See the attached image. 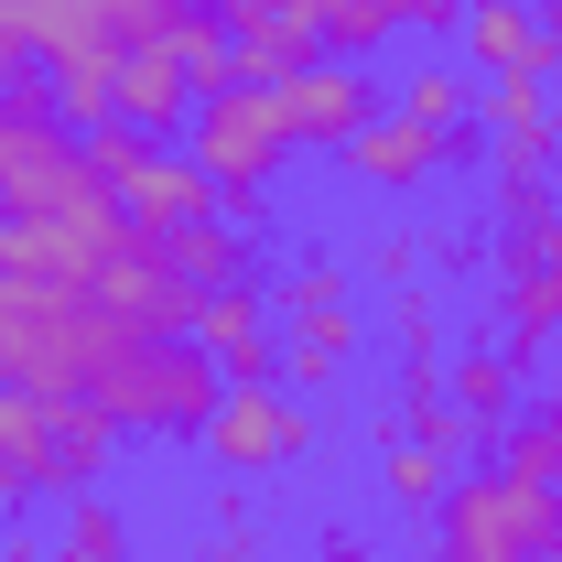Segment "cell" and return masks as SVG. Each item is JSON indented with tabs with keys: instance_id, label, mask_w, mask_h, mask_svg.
I'll use <instances>...</instances> for the list:
<instances>
[{
	"instance_id": "1",
	"label": "cell",
	"mask_w": 562,
	"mask_h": 562,
	"mask_svg": "<svg viewBox=\"0 0 562 562\" xmlns=\"http://www.w3.org/2000/svg\"><path fill=\"white\" fill-rule=\"evenodd\" d=\"M131 347H140V325H120L87 281H44V271H11L0 260V390L87 401Z\"/></svg>"
},
{
	"instance_id": "2",
	"label": "cell",
	"mask_w": 562,
	"mask_h": 562,
	"mask_svg": "<svg viewBox=\"0 0 562 562\" xmlns=\"http://www.w3.org/2000/svg\"><path fill=\"white\" fill-rule=\"evenodd\" d=\"M66 206H120L87 173V131L55 109L44 66L0 76V216H66Z\"/></svg>"
},
{
	"instance_id": "3",
	"label": "cell",
	"mask_w": 562,
	"mask_h": 562,
	"mask_svg": "<svg viewBox=\"0 0 562 562\" xmlns=\"http://www.w3.org/2000/svg\"><path fill=\"white\" fill-rule=\"evenodd\" d=\"M216 357L195 347V336H140L98 390H87V412L109 422V432H131V443H195L216 412Z\"/></svg>"
},
{
	"instance_id": "4",
	"label": "cell",
	"mask_w": 562,
	"mask_h": 562,
	"mask_svg": "<svg viewBox=\"0 0 562 562\" xmlns=\"http://www.w3.org/2000/svg\"><path fill=\"white\" fill-rule=\"evenodd\" d=\"M562 552V487H519V476H454L432 497V562H552Z\"/></svg>"
},
{
	"instance_id": "5",
	"label": "cell",
	"mask_w": 562,
	"mask_h": 562,
	"mask_svg": "<svg viewBox=\"0 0 562 562\" xmlns=\"http://www.w3.org/2000/svg\"><path fill=\"white\" fill-rule=\"evenodd\" d=\"M184 131H195V162H206V184H216V216H227V227H260L271 173L303 151L292 120H281V98L271 87H216V98H195Z\"/></svg>"
},
{
	"instance_id": "6",
	"label": "cell",
	"mask_w": 562,
	"mask_h": 562,
	"mask_svg": "<svg viewBox=\"0 0 562 562\" xmlns=\"http://www.w3.org/2000/svg\"><path fill=\"white\" fill-rule=\"evenodd\" d=\"M109 422L87 412V401H33V390H0V476L22 497H76V487H98L109 476Z\"/></svg>"
},
{
	"instance_id": "7",
	"label": "cell",
	"mask_w": 562,
	"mask_h": 562,
	"mask_svg": "<svg viewBox=\"0 0 562 562\" xmlns=\"http://www.w3.org/2000/svg\"><path fill=\"white\" fill-rule=\"evenodd\" d=\"M195 443H206L227 476H281V465H303V454H314V412H303L281 379H227Z\"/></svg>"
},
{
	"instance_id": "8",
	"label": "cell",
	"mask_w": 562,
	"mask_h": 562,
	"mask_svg": "<svg viewBox=\"0 0 562 562\" xmlns=\"http://www.w3.org/2000/svg\"><path fill=\"white\" fill-rule=\"evenodd\" d=\"M497 325H508V347H541L562 336V206L508 216V238H497Z\"/></svg>"
},
{
	"instance_id": "9",
	"label": "cell",
	"mask_w": 562,
	"mask_h": 562,
	"mask_svg": "<svg viewBox=\"0 0 562 562\" xmlns=\"http://www.w3.org/2000/svg\"><path fill=\"white\" fill-rule=\"evenodd\" d=\"M281 120H292V140H314V151H347L379 109H390V87H379V66H347V55H314V66H292L271 87Z\"/></svg>"
},
{
	"instance_id": "10",
	"label": "cell",
	"mask_w": 562,
	"mask_h": 562,
	"mask_svg": "<svg viewBox=\"0 0 562 562\" xmlns=\"http://www.w3.org/2000/svg\"><path fill=\"white\" fill-rule=\"evenodd\" d=\"M87 292H98L120 325H140V336H195V303H206L195 281L162 260V238H140V227L98 260V281H87Z\"/></svg>"
},
{
	"instance_id": "11",
	"label": "cell",
	"mask_w": 562,
	"mask_h": 562,
	"mask_svg": "<svg viewBox=\"0 0 562 562\" xmlns=\"http://www.w3.org/2000/svg\"><path fill=\"white\" fill-rule=\"evenodd\" d=\"M206 22L227 33V55H238L249 87H281L292 66H314V55H325L314 0H206Z\"/></svg>"
},
{
	"instance_id": "12",
	"label": "cell",
	"mask_w": 562,
	"mask_h": 562,
	"mask_svg": "<svg viewBox=\"0 0 562 562\" xmlns=\"http://www.w3.org/2000/svg\"><path fill=\"white\" fill-rule=\"evenodd\" d=\"M195 347L216 357V379H281V325H271V281H227L195 303Z\"/></svg>"
},
{
	"instance_id": "13",
	"label": "cell",
	"mask_w": 562,
	"mask_h": 562,
	"mask_svg": "<svg viewBox=\"0 0 562 562\" xmlns=\"http://www.w3.org/2000/svg\"><path fill=\"white\" fill-rule=\"evenodd\" d=\"M454 66L465 76H552V33L530 0H465V33H454Z\"/></svg>"
},
{
	"instance_id": "14",
	"label": "cell",
	"mask_w": 562,
	"mask_h": 562,
	"mask_svg": "<svg viewBox=\"0 0 562 562\" xmlns=\"http://www.w3.org/2000/svg\"><path fill=\"white\" fill-rule=\"evenodd\" d=\"M292 336H281V390L292 401H314V390H336L368 347V325H357V303H314V314H281Z\"/></svg>"
},
{
	"instance_id": "15",
	"label": "cell",
	"mask_w": 562,
	"mask_h": 562,
	"mask_svg": "<svg viewBox=\"0 0 562 562\" xmlns=\"http://www.w3.org/2000/svg\"><path fill=\"white\" fill-rule=\"evenodd\" d=\"M347 173L368 184V195H412V184L443 173V131H422V120H401V109H379V120L347 140Z\"/></svg>"
},
{
	"instance_id": "16",
	"label": "cell",
	"mask_w": 562,
	"mask_h": 562,
	"mask_svg": "<svg viewBox=\"0 0 562 562\" xmlns=\"http://www.w3.org/2000/svg\"><path fill=\"white\" fill-rule=\"evenodd\" d=\"M120 120H131L140 140H162V131L195 120V76H184L173 44H120Z\"/></svg>"
},
{
	"instance_id": "17",
	"label": "cell",
	"mask_w": 562,
	"mask_h": 562,
	"mask_svg": "<svg viewBox=\"0 0 562 562\" xmlns=\"http://www.w3.org/2000/svg\"><path fill=\"white\" fill-rule=\"evenodd\" d=\"M519 357L530 347H454L443 357V401L465 422H508L519 412Z\"/></svg>"
},
{
	"instance_id": "18",
	"label": "cell",
	"mask_w": 562,
	"mask_h": 562,
	"mask_svg": "<svg viewBox=\"0 0 562 562\" xmlns=\"http://www.w3.org/2000/svg\"><path fill=\"white\" fill-rule=\"evenodd\" d=\"M55 562H140L131 508H120L109 487H76V497H66V519H55Z\"/></svg>"
},
{
	"instance_id": "19",
	"label": "cell",
	"mask_w": 562,
	"mask_h": 562,
	"mask_svg": "<svg viewBox=\"0 0 562 562\" xmlns=\"http://www.w3.org/2000/svg\"><path fill=\"white\" fill-rule=\"evenodd\" d=\"M497 476L562 487V401H519V412L497 422Z\"/></svg>"
},
{
	"instance_id": "20",
	"label": "cell",
	"mask_w": 562,
	"mask_h": 562,
	"mask_svg": "<svg viewBox=\"0 0 562 562\" xmlns=\"http://www.w3.org/2000/svg\"><path fill=\"white\" fill-rule=\"evenodd\" d=\"M390 109H401V120H422V131H465V109H476V76L454 66V55H422L412 76H401V87H390Z\"/></svg>"
},
{
	"instance_id": "21",
	"label": "cell",
	"mask_w": 562,
	"mask_h": 562,
	"mask_svg": "<svg viewBox=\"0 0 562 562\" xmlns=\"http://www.w3.org/2000/svg\"><path fill=\"white\" fill-rule=\"evenodd\" d=\"M162 260L195 281V292H227V281H260L249 271V227H227V216H206V227H173L162 238Z\"/></svg>"
},
{
	"instance_id": "22",
	"label": "cell",
	"mask_w": 562,
	"mask_h": 562,
	"mask_svg": "<svg viewBox=\"0 0 562 562\" xmlns=\"http://www.w3.org/2000/svg\"><path fill=\"white\" fill-rule=\"evenodd\" d=\"M314 33H325V55L379 66V44H390V33H412V0H314Z\"/></svg>"
},
{
	"instance_id": "23",
	"label": "cell",
	"mask_w": 562,
	"mask_h": 562,
	"mask_svg": "<svg viewBox=\"0 0 562 562\" xmlns=\"http://www.w3.org/2000/svg\"><path fill=\"white\" fill-rule=\"evenodd\" d=\"M487 131L497 140H562V120H552V76H487Z\"/></svg>"
},
{
	"instance_id": "24",
	"label": "cell",
	"mask_w": 562,
	"mask_h": 562,
	"mask_svg": "<svg viewBox=\"0 0 562 562\" xmlns=\"http://www.w3.org/2000/svg\"><path fill=\"white\" fill-rule=\"evenodd\" d=\"M379 487L401 497V508H432V497L454 487V465H443L422 432H390V443H379Z\"/></svg>"
},
{
	"instance_id": "25",
	"label": "cell",
	"mask_w": 562,
	"mask_h": 562,
	"mask_svg": "<svg viewBox=\"0 0 562 562\" xmlns=\"http://www.w3.org/2000/svg\"><path fill=\"white\" fill-rule=\"evenodd\" d=\"M120 44H184L195 22H206V0H87Z\"/></svg>"
},
{
	"instance_id": "26",
	"label": "cell",
	"mask_w": 562,
	"mask_h": 562,
	"mask_svg": "<svg viewBox=\"0 0 562 562\" xmlns=\"http://www.w3.org/2000/svg\"><path fill=\"white\" fill-rule=\"evenodd\" d=\"M271 303H281V314H314V303H347V260H336V249H303V260H292V271L271 281Z\"/></svg>"
},
{
	"instance_id": "27",
	"label": "cell",
	"mask_w": 562,
	"mask_h": 562,
	"mask_svg": "<svg viewBox=\"0 0 562 562\" xmlns=\"http://www.w3.org/2000/svg\"><path fill=\"white\" fill-rule=\"evenodd\" d=\"M390 336H401V357H443V303L432 292H390Z\"/></svg>"
},
{
	"instance_id": "28",
	"label": "cell",
	"mask_w": 562,
	"mask_h": 562,
	"mask_svg": "<svg viewBox=\"0 0 562 562\" xmlns=\"http://www.w3.org/2000/svg\"><path fill=\"white\" fill-rule=\"evenodd\" d=\"M206 562H260V519H249V508H227V519H216V541H206Z\"/></svg>"
},
{
	"instance_id": "29",
	"label": "cell",
	"mask_w": 562,
	"mask_h": 562,
	"mask_svg": "<svg viewBox=\"0 0 562 562\" xmlns=\"http://www.w3.org/2000/svg\"><path fill=\"white\" fill-rule=\"evenodd\" d=\"M412 271H422V238H379V249H368V281H390V292H412Z\"/></svg>"
},
{
	"instance_id": "30",
	"label": "cell",
	"mask_w": 562,
	"mask_h": 562,
	"mask_svg": "<svg viewBox=\"0 0 562 562\" xmlns=\"http://www.w3.org/2000/svg\"><path fill=\"white\" fill-rule=\"evenodd\" d=\"M412 33H432V44L454 55V33H465V0H412Z\"/></svg>"
},
{
	"instance_id": "31",
	"label": "cell",
	"mask_w": 562,
	"mask_h": 562,
	"mask_svg": "<svg viewBox=\"0 0 562 562\" xmlns=\"http://www.w3.org/2000/svg\"><path fill=\"white\" fill-rule=\"evenodd\" d=\"M541 33H552V55H562V0H541Z\"/></svg>"
},
{
	"instance_id": "32",
	"label": "cell",
	"mask_w": 562,
	"mask_h": 562,
	"mask_svg": "<svg viewBox=\"0 0 562 562\" xmlns=\"http://www.w3.org/2000/svg\"><path fill=\"white\" fill-rule=\"evenodd\" d=\"M11 508H22V487H11V476H0V530H11Z\"/></svg>"
},
{
	"instance_id": "33",
	"label": "cell",
	"mask_w": 562,
	"mask_h": 562,
	"mask_svg": "<svg viewBox=\"0 0 562 562\" xmlns=\"http://www.w3.org/2000/svg\"><path fill=\"white\" fill-rule=\"evenodd\" d=\"M552 120H562V109H552Z\"/></svg>"
}]
</instances>
